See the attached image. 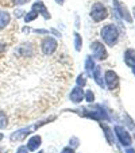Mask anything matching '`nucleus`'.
Instances as JSON below:
<instances>
[{
    "label": "nucleus",
    "mask_w": 135,
    "mask_h": 153,
    "mask_svg": "<svg viewBox=\"0 0 135 153\" xmlns=\"http://www.w3.org/2000/svg\"><path fill=\"white\" fill-rule=\"evenodd\" d=\"M124 62H126L127 67L134 68L135 67V49H127L124 52Z\"/></svg>",
    "instance_id": "obj_14"
},
{
    "label": "nucleus",
    "mask_w": 135,
    "mask_h": 153,
    "mask_svg": "<svg viewBox=\"0 0 135 153\" xmlns=\"http://www.w3.org/2000/svg\"><path fill=\"white\" fill-rule=\"evenodd\" d=\"M12 4L16 7H20V6H24V4L30 3V0H11Z\"/></svg>",
    "instance_id": "obj_24"
},
{
    "label": "nucleus",
    "mask_w": 135,
    "mask_h": 153,
    "mask_svg": "<svg viewBox=\"0 0 135 153\" xmlns=\"http://www.w3.org/2000/svg\"><path fill=\"white\" fill-rule=\"evenodd\" d=\"M31 10L37 12L38 15H42L45 20H49L50 18H52V15H50L47 7L45 6V3H43V1H41V0H38V1H35V3L32 4V8Z\"/></svg>",
    "instance_id": "obj_11"
},
{
    "label": "nucleus",
    "mask_w": 135,
    "mask_h": 153,
    "mask_svg": "<svg viewBox=\"0 0 135 153\" xmlns=\"http://www.w3.org/2000/svg\"><path fill=\"white\" fill-rule=\"evenodd\" d=\"M3 138H4V134H3V133H0V141H1Z\"/></svg>",
    "instance_id": "obj_33"
},
{
    "label": "nucleus",
    "mask_w": 135,
    "mask_h": 153,
    "mask_svg": "<svg viewBox=\"0 0 135 153\" xmlns=\"http://www.w3.org/2000/svg\"><path fill=\"white\" fill-rule=\"evenodd\" d=\"M126 153H135V149H132L131 146L126 148Z\"/></svg>",
    "instance_id": "obj_30"
},
{
    "label": "nucleus",
    "mask_w": 135,
    "mask_h": 153,
    "mask_svg": "<svg viewBox=\"0 0 135 153\" xmlns=\"http://www.w3.org/2000/svg\"><path fill=\"white\" fill-rule=\"evenodd\" d=\"M22 15H23V11H22V10H16V11H15V16L16 18H20Z\"/></svg>",
    "instance_id": "obj_29"
},
{
    "label": "nucleus",
    "mask_w": 135,
    "mask_h": 153,
    "mask_svg": "<svg viewBox=\"0 0 135 153\" xmlns=\"http://www.w3.org/2000/svg\"><path fill=\"white\" fill-rule=\"evenodd\" d=\"M114 130H115V134H116V137H118L119 142H120V144L123 145L124 148L131 146V144H132V138H131V136H130V133L127 131L126 127L116 125V126L114 127Z\"/></svg>",
    "instance_id": "obj_9"
},
{
    "label": "nucleus",
    "mask_w": 135,
    "mask_h": 153,
    "mask_svg": "<svg viewBox=\"0 0 135 153\" xmlns=\"http://www.w3.org/2000/svg\"><path fill=\"white\" fill-rule=\"evenodd\" d=\"M132 73H134V76H135V67L132 68Z\"/></svg>",
    "instance_id": "obj_34"
},
{
    "label": "nucleus",
    "mask_w": 135,
    "mask_h": 153,
    "mask_svg": "<svg viewBox=\"0 0 135 153\" xmlns=\"http://www.w3.org/2000/svg\"><path fill=\"white\" fill-rule=\"evenodd\" d=\"M0 153H3V149H1V148H0Z\"/></svg>",
    "instance_id": "obj_35"
},
{
    "label": "nucleus",
    "mask_w": 135,
    "mask_h": 153,
    "mask_svg": "<svg viewBox=\"0 0 135 153\" xmlns=\"http://www.w3.org/2000/svg\"><path fill=\"white\" fill-rule=\"evenodd\" d=\"M104 84L107 85V88L111 91L116 90L119 87V76L116 75V72H114V71H107L105 73H104Z\"/></svg>",
    "instance_id": "obj_10"
},
{
    "label": "nucleus",
    "mask_w": 135,
    "mask_h": 153,
    "mask_svg": "<svg viewBox=\"0 0 135 153\" xmlns=\"http://www.w3.org/2000/svg\"><path fill=\"white\" fill-rule=\"evenodd\" d=\"M10 22H11V15L6 10H0V31L8 27Z\"/></svg>",
    "instance_id": "obj_15"
},
{
    "label": "nucleus",
    "mask_w": 135,
    "mask_h": 153,
    "mask_svg": "<svg viewBox=\"0 0 135 153\" xmlns=\"http://www.w3.org/2000/svg\"><path fill=\"white\" fill-rule=\"evenodd\" d=\"M69 99H70V102H72V103H75V104L81 103V102L84 100V90L81 88V87H78V85L73 87V90L70 91Z\"/></svg>",
    "instance_id": "obj_12"
},
{
    "label": "nucleus",
    "mask_w": 135,
    "mask_h": 153,
    "mask_svg": "<svg viewBox=\"0 0 135 153\" xmlns=\"http://www.w3.org/2000/svg\"><path fill=\"white\" fill-rule=\"evenodd\" d=\"M41 144H42V137H41L39 134H35V136L30 137V138L27 140V145H26V146L29 148L30 152H35V150L41 146Z\"/></svg>",
    "instance_id": "obj_13"
},
{
    "label": "nucleus",
    "mask_w": 135,
    "mask_h": 153,
    "mask_svg": "<svg viewBox=\"0 0 135 153\" xmlns=\"http://www.w3.org/2000/svg\"><path fill=\"white\" fill-rule=\"evenodd\" d=\"M96 67V62L95 60L92 58V56H88V57L85 58V71L88 75H91V73L93 72V69H95Z\"/></svg>",
    "instance_id": "obj_17"
},
{
    "label": "nucleus",
    "mask_w": 135,
    "mask_h": 153,
    "mask_svg": "<svg viewBox=\"0 0 135 153\" xmlns=\"http://www.w3.org/2000/svg\"><path fill=\"white\" fill-rule=\"evenodd\" d=\"M132 16H134V19H135V6H134V8H132Z\"/></svg>",
    "instance_id": "obj_32"
},
{
    "label": "nucleus",
    "mask_w": 135,
    "mask_h": 153,
    "mask_svg": "<svg viewBox=\"0 0 135 153\" xmlns=\"http://www.w3.org/2000/svg\"><path fill=\"white\" fill-rule=\"evenodd\" d=\"M100 35L105 45H108V46H115L119 41V29L114 23L105 25V26L100 30Z\"/></svg>",
    "instance_id": "obj_3"
},
{
    "label": "nucleus",
    "mask_w": 135,
    "mask_h": 153,
    "mask_svg": "<svg viewBox=\"0 0 135 153\" xmlns=\"http://www.w3.org/2000/svg\"><path fill=\"white\" fill-rule=\"evenodd\" d=\"M81 48H83V38L78 33H75V49L76 52H81Z\"/></svg>",
    "instance_id": "obj_20"
},
{
    "label": "nucleus",
    "mask_w": 135,
    "mask_h": 153,
    "mask_svg": "<svg viewBox=\"0 0 135 153\" xmlns=\"http://www.w3.org/2000/svg\"><path fill=\"white\" fill-rule=\"evenodd\" d=\"M30 150H29V148L26 146V145H20L19 148L16 149V153H29Z\"/></svg>",
    "instance_id": "obj_25"
},
{
    "label": "nucleus",
    "mask_w": 135,
    "mask_h": 153,
    "mask_svg": "<svg viewBox=\"0 0 135 153\" xmlns=\"http://www.w3.org/2000/svg\"><path fill=\"white\" fill-rule=\"evenodd\" d=\"M55 3H57L58 6H63V3H65V0H55Z\"/></svg>",
    "instance_id": "obj_31"
},
{
    "label": "nucleus",
    "mask_w": 135,
    "mask_h": 153,
    "mask_svg": "<svg viewBox=\"0 0 135 153\" xmlns=\"http://www.w3.org/2000/svg\"><path fill=\"white\" fill-rule=\"evenodd\" d=\"M7 49V45L4 42H0V54H1V53H4V50Z\"/></svg>",
    "instance_id": "obj_28"
},
{
    "label": "nucleus",
    "mask_w": 135,
    "mask_h": 153,
    "mask_svg": "<svg viewBox=\"0 0 135 153\" xmlns=\"http://www.w3.org/2000/svg\"><path fill=\"white\" fill-rule=\"evenodd\" d=\"M101 129H103V133L105 134L107 141H108L109 144H114V131H112L107 125H103V123H101Z\"/></svg>",
    "instance_id": "obj_18"
},
{
    "label": "nucleus",
    "mask_w": 135,
    "mask_h": 153,
    "mask_svg": "<svg viewBox=\"0 0 135 153\" xmlns=\"http://www.w3.org/2000/svg\"><path fill=\"white\" fill-rule=\"evenodd\" d=\"M84 99H85L88 103L95 102V94H93V91L92 90H86L85 92H84Z\"/></svg>",
    "instance_id": "obj_22"
},
{
    "label": "nucleus",
    "mask_w": 135,
    "mask_h": 153,
    "mask_svg": "<svg viewBox=\"0 0 135 153\" xmlns=\"http://www.w3.org/2000/svg\"><path fill=\"white\" fill-rule=\"evenodd\" d=\"M76 113L81 117L95 119V121H109L107 111L100 104H96L95 107H81V110H76Z\"/></svg>",
    "instance_id": "obj_2"
},
{
    "label": "nucleus",
    "mask_w": 135,
    "mask_h": 153,
    "mask_svg": "<svg viewBox=\"0 0 135 153\" xmlns=\"http://www.w3.org/2000/svg\"><path fill=\"white\" fill-rule=\"evenodd\" d=\"M89 48L92 50V58L95 61H104L108 58V52H107L104 43L99 42V41H93Z\"/></svg>",
    "instance_id": "obj_6"
},
{
    "label": "nucleus",
    "mask_w": 135,
    "mask_h": 153,
    "mask_svg": "<svg viewBox=\"0 0 135 153\" xmlns=\"http://www.w3.org/2000/svg\"><path fill=\"white\" fill-rule=\"evenodd\" d=\"M112 6H114V11H115V15L118 19H123V20H126L127 23H131L132 16L128 12V10H127L126 4H123L119 0H112Z\"/></svg>",
    "instance_id": "obj_5"
},
{
    "label": "nucleus",
    "mask_w": 135,
    "mask_h": 153,
    "mask_svg": "<svg viewBox=\"0 0 135 153\" xmlns=\"http://www.w3.org/2000/svg\"><path fill=\"white\" fill-rule=\"evenodd\" d=\"M35 54V48L31 42H23L15 49V56L19 58H31Z\"/></svg>",
    "instance_id": "obj_7"
},
{
    "label": "nucleus",
    "mask_w": 135,
    "mask_h": 153,
    "mask_svg": "<svg viewBox=\"0 0 135 153\" xmlns=\"http://www.w3.org/2000/svg\"><path fill=\"white\" fill-rule=\"evenodd\" d=\"M61 153H75V149H73L72 146H65Z\"/></svg>",
    "instance_id": "obj_27"
},
{
    "label": "nucleus",
    "mask_w": 135,
    "mask_h": 153,
    "mask_svg": "<svg viewBox=\"0 0 135 153\" xmlns=\"http://www.w3.org/2000/svg\"><path fill=\"white\" fill-rule=\"evenodd\" d=\"M54 118H55V117H50V118L45 119V121L37 122V123H32V125H30V126L23 127V129L16 130V131L11 133V136H10V141H11V142H20V141H24L27 136H30L31 133H34L35 130H38L41 126H43V125H46L47 122H52Z\"/></svg>",
    "instance_id": "obj_1"
},
{
    "label": "nucleus",
    "mask_w": 135,
    "mask_h": 153,
    "mask_svg": "<svg viewBox=\"0 0 135 153\" xmlns=\"http://www.w3.org/2000/svg\"><path fill=\"white\" fill-rule=\"evenodd\" d=\"M89 15H91V18H92V20L95 23H99V22L104 20L107 16H108V10H107V7L104 6L103 3L97 1V3H95L92 7H91Z\"/></svg>",
    "instance_id": "obj_4"
},
{
    "label": "nucleus",
    "mask_w": 135,
    "mask_h": 153,
    "mask_svg": "<svg viewBox=\"0 0 135 153\" xmlns=\"http://www.w3.org/2000/svg\"><path fill=\"white\" fill-rule=\"evenodd\" d=\"M39 153H42V152H39Z\"/></svg>",
    "instance_id": "obj_36"
},
{
    "label": "nucleus",
    "mask_w": 135,
    "mask_h": 153,
    "mask_svg": "<svg viewBox=\"0 0 135 153\" xmlns=\"http://www.w3.org/2000/svg\"><path fill=\"white\" fill-rule=\"evenodd\" d=\"M37 18H38V14L31 10V11H29L27 14H24V22H26V23H30V22H34Z\"/></svg>",
    "instance_id": "obj_21"
},
{
    "label": "nucleus",
    "mask_w": 135,
    "mask_h": 153,
    "mask_svg": "<svg viewBox=\"0 0 135 153\" xmlns=\"http://www.w3.org/2000/svg\"><path fill=\"white\" fill-rule=\"evenodd\" d=\"M8 126V115L6 114V111L0 110V130L6 129Z\"/></svg>",
    "instance_id": "obj_19"
},
{
    "label": "nucleus",
    "mask_w": 135,
    "mask_h": 153,
    "mask_svg": "<svg viewBox=\"0 0 135 153\" xmlns=\"http://www.w3.org/2000/svg\"><path fill=\"white\" fill-rule=\"evenodd\" d=\"M58 48V42L55 38L53 37H46L43 38L42 42H41V50H42V53L45 56H52L55 53V50H57Z\"/></svg>",
    "instance_id": "obj_8"
},
{
    "label": "nucleus",
    "mask_w": 135,
    "mask_h": 153,
    "mask_svg": "<svg viewBox=\"0 0 135 153\" xmlns=\"http://www.w3.org/2000/svg\"><path fill=\"white\" fill-rule=\"evenodd\" d=\"M69 146H72L73 149L78 146V140H77V137H72V138H70V145H69Z\"/></svg>",
    "instance_id": "obj_26"
},
{
    "label": "nucleus",
    "mask_w": 135,
    "mask_h": 153,
    "mask_svg": "<svg viewBox=\"0 0 135 153\" xmlns=\"http://www.w3.org/2000/svg\"><path fill=\"white\" fill-rule=\"evenodd\" d=\"M91 76H92V79L96 81V84L100 87H104V81H103V76H101V68L99 67V65H96L95 69H93V72L91 73Z\"/></svg>",
    "instance_id": "obj_16"
},
{
    "label": "nucleus",
    "mask_w": 135,
    "mask_h": 153,
    "mask_svg": "<svg viewBox=\"0 0 135 153\" xmlns=\"http://www.w3.org/2000/svg\"><path fill=\"white\" fill-rule=\"evenodd\" d=\"M76 83H77V85L81 87V88H83V87H85L86 85V76L84 75V73H83V75H80L77 77V80H76Z\"/></svg>",
    "instance_id": "obj_23"
}]
</instances>
